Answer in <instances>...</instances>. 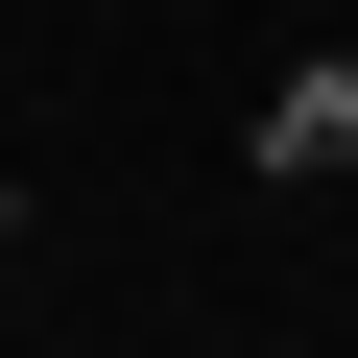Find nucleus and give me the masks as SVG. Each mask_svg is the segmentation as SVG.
Here are the masks:
<instances>
[{"label":"nucleus","mask_w":358,"mask_h":358,"mask_svg":"<svg viewBox=\"0 0 358 358\" xmlns=\"http://www.w3.org/2000/svg\"><path fill=\"white\" fill-rule=\"evenodd\" d=\"M239 167H263V192H334V167H358V48L263 72V96H239Z\"/></svg>","instance_id":"1"},{"label":"nucleus","mask_w":358,"mask_h":358,"mask_svg":"<svg viewBox=\"0 0 358 358\" xmlns=\"http://www.w3.org/2000/svg\"><path fill=\"white\" fill-rule=\"evenodd\" d=\"M0 310H24V215H0Z\"/></svg>","instance_id":"2"}]
</instances>
